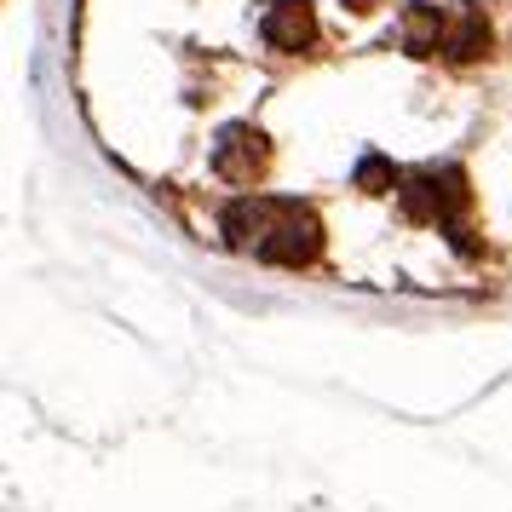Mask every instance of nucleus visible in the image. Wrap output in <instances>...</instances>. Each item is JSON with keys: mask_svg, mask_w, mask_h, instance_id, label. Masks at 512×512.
Masks as SVG:
<instances>
[{"mask_svg": "<svg viewBox=\"0 0 512 512\" xmlns=\"http://www.w3.org/2000/svg\"><path fill=\"white\" fill-rule=\"evenodd\" d=\"M225 236L231 248L271 265H311L323 254V225L317 213L288 202V196H242L225 208Z\"/></svg>", "mask_w": 512, "mask_h": 512, "instance_id": "nucleus-1", "label": "nucleus"}, {"mask_svg": "<svg viewBox=\"0 0 512 512\" xmlns=\"http://www.w3.org/2000/svg\"><path fill=\"white\" fill-rule=\"evenodd\" d=\"M466 208L461 167H420L403 179V213L409 219H455Z\"/></svg>", "mask_w": 512, "mask_h": 512, "instance_id": "nucleus-2", "label": "nucleus"}, {"mask_svg": "<svg viewBox=\"0 0 512 512\" xmlns=\"http://www.w3.org/2000/svg\"><path fill=\"white\" fill-rule=\"evenodd\" d=\"M213 167L231 185H254L259 167H265V133L259 127H225L219 133V150H213Z\"/></svg>", "mask_w": 512, "mask_h": 512, "instance_id": "nucleus-3", "label": "nucleus"}, {"mask_svg": "<svg viewBox=\"0 0 512 512\" xmlns=\"http://www.w3.org/2000/svg\"><path fill=\"white\" fill-rule=\"evenodd\" d=\"M443 58L449 64H472V58H484L489 52V24L478 6H449L443 12Z\"/></svg>", "mask_w": 512, "mask_h": 512, "instance_id": "nucleus-4", "label": "nucleus"}, {"mask_svg": "<svg viewBox=\"0 0 512 512\" xmlns=\"http://www.w3.org/2000/svg\"><path fill=\"white\" fill-rule=\"evenodd\" d=\"M259 29H265V41H271L277 52H300V47H311L317 18H311V6H305V0H271Z\"/></svg>", "mask_w": 512, "mask_h": 512, "instance_id": "nucleus-5", "label": "nucleus"}, {"mask_svg": "<svg viewBox=\"0 0 512 512\" xmlns=\"http://www.w3.org/2000/svg\"><path fill=\"white\" fill-rule=\"evenodd\" d=\"M403 47L409 52H438L443 47V12L438 6H409V12H403Z\"/></svg>", "mask_w": 512, "mask_h": 512, "instance_id": "nucleus-6", "label": "nucleus"}, {"mask_svg": "<svg viewBox=\"0 0 512 512\" xmlns=\"http://www.w3.org/2000/svg\"><path fill=\"white\" fill-rule=\"evenodd\" d=\"M380 179H392V173H386V162H363V185H369V190H386Z\"/></svg>", "mask_w": 512, "mask_h": 512, "instance_id": "nucleus-7", "label": "nucleus"}, {"mask_svg": "<svg viewBox=\"0 0 512 512\" xmlns=\"http://www.w3.org/2000/svg\"><path fill=\"white\" fill-rule=\"evenodd\" d=\"M351 6H357V12H369V6H374V0H351Z\"/></svg>", "mask_w": 512, "mask_h": 512, "instance_id": "nucleus-8", "label": "nucleus"}]
</instances>
